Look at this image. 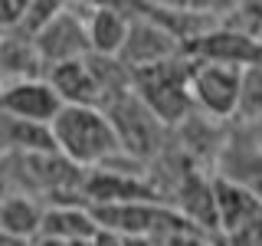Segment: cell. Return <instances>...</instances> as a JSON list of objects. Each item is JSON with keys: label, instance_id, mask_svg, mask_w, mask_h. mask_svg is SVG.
<instances>
[{"label": "cell", "instance_id": "1", "mask_svg": "<svg viewBox=\"0 0 262 246\" xmlns=\"http://www.w3.org/2000/svg\"><path fill=\"white\" fill-rule=\"evenodd\" d=\"M49 135H53L56 154L79 171H98L121 154L118 138L102 109L62 105L56 118L49 121Z\"/></svg>", "mask_w": 262, "mask_h": 246}, {"label": "cell", "instance_id": "2", "mask_svg": "<svg viewBox=\"0 0 262 246\" xmlns=\"http://www.w3.org/2000/svg\"><path fill=\"white\" fill-rule=\"evenodd\" d=\"M187 76H190V59L180 56V59H170V63L131 69L128 72V89L141 98V105L164 128L174 131L177 125H184L193 115Z\"/></svg>", "mask_w": 262, "mask_h": 246}, {"label": "cell", "instance_id": "3", "mask_svg": "<svg viewBox=\"0 0 262 246\" xmlns=\"http://www.w3.org/2000/svg\"><path fill=\"white\" fill-rule=\"evenodd\" d=\"M102 112L108 118V125L118 138V148L121 154L131 161H138L141 168H147L151 161H158L167 148V135L170 131L154 118L151 112L141 105V98L135 92H118V95H108L102 102Z\"/></svg>", "mask_w": 262, "mask_h": 246}, {"label": "cell", "instance_id": "4", "mask_svg": "<svg viewBox=\"0 0 262 246\" xmlns=\"http://www.w3.org/2000/svg\"><path fill=\"white\" fill-rule=\"evenodd\" d=\"M239 72L229 66H213V63H193L190 59V89L193 112H200L210 121H233L236 118V102H239Z\"/></svg>", "mask_w": 262, "mask_h": 246}, {"label": "cell", "instance_id": "5", "mask_svg": "<svg viewBox=\"0 0 262 246\" xmlns=\"http://www.w3.org/2000/svg\"><path fill=\"white\" fill-rule=\"evenodd\" d=\"M33 53L43 69L72 59H85L89 56V39H85V13H76L72 4H62L56 16L46 23L36 36L30 39Z\"/></svg>", "mask_w": 262, "mask_h": 246}, {"label": "cell", "instance_id": "6", "mask_svg": "<svg viewBox=\"0 0 262 246\" xmlns=\"http://www.w3.org/2000/svg\"><path fill=\"white\" fill-rule=\"evenodd\" d=\"M184 56L193 63H213V66H229V69H249L262 66V46L256 36L239 33L233 27H210L207 33L184 46Z\"/></svg>", "mask_w": 262, "mask_h": 246}, {"label": "cell", "instance_id": "7", "mask_svg": "<svg viewBox=\"0 0 262 246\" xmlns=\"http://www.w3.org/2000/svg\"><path fill=\"white\" fill-rule=\"evenodd\" d=\"M128 10H131V27H128V39H125L121 56H118L128 72L144 69V66H158V63H170V59L184 56V46L161 23H154L151 16L138 13L135 7H128Z\"/></svg>", "mask_w": 262, "mask_h": 246}, {"label": "cell", "instance_id": "8", "mask_svg": "<svg viewBox=\"0 0 262 246\" xmlns=\"http://www.w3.org/2000/svg\"><path fill=\"white\" fill-rule=\"evenodd\" d=\"M170 200H174V203H167V207L184 220L187 230L203 233V236L216 233L213 174H207V171H200V168H187L184 177H180L177 184H174V191H170Z\"/></svg>", "mask_w": 262, "mask_h": 246}, {"label": "cell", "instance_id": "9", "mask_svg": "<svg viewBox=\"0 0 262 246\" xmlns=\"http://www.w3.org/2000/svg\"><path fill=\"white\" fill-rule=\"evenodd\" d=\"M210 174L233 180L236 187H243L246 194H252L262 203V151L252 145V138L246 131H236L223 141V148L213 158Z\"/></svg>", "mask_w": 262, "mask_h": 246}, {"label": "cell", "instance_id": "10", "mask_svg": "<svg viewBox=\"0 0 262 246\" xmlns=\"http://www.w3.org/2000/svg\"><path fill=\"white\" fill-rule=\"evenodd\" d=\"M59 109H62L59 95L49 89V82L43 76L4 82L0 86V115H10V118H20V121H36V125H49Z\"/></svg>", "mask_w": 262, "mask_h": 246}, {"label": "cell", "instance_id": "11", "mask_svg": "<svg viewBox=\"0 0 262 246\" xmlns=\"http://www.w3.org/2000/svg\"><path fill=\"white\" fill-rule=\"evenodd\" d=\"M128 27H131V10L125 4H89L85 13L89 56L118 59L121 46L128 39Z\"/></svg>", "mask_w": 262, "mask_h": 246}, {"label": "cell", "instance_id": "12", "mask_svg": "<svg viewBox=\"0 0 262 246\" xmlns=\"http://www.w3.org/2000/svg\"><path fill=\"white\" fill-rule=\"evenodd\" d=\"M213 203H216V233H223L226 240L246 230L262 213V203L252 194L216 174H213Z\"/></svg>", "mask_w": 262, "mask_h": 246}, {"label": "cell", "instance_id": "13", "mask_svg": "<svg viewBox=\"0 0 262 246\" xmlns=\"http://www.w3.org/2000/svg\"><path fill=\"white\" fill-rule=\"evenodd\" d=\"M43 79L49 82V89L59 95L62 105H89V109H102V89H98V82L92 79L85 59L49 66Z\"/></svg>", "mask_w": 262, "mask_h": 246}, {"label": "cell", "instance_id": "14", "mask_svg": "<svg viewBox=\"0 0 262 246\" xmlns=\"http://www.w3.org/2000/svg\"><path fill=\"white\" fill-rule=\"evenodd\" d=\"M43 223V203L27 194H4L0 197V233L33 243Z\"/></svg>", "mask_w": 262, "mask_h": 246}, {"label": "cell", "instance_id": "15", "mask_svg": "<svg viewBox=\"0 0 262 246\" xmlns=\"http://www.w3.org/2000/svg\"><path fill=\"white\" fill-rule=\"evenodd\" d=\"M98 233L92 217L85 207H43V223H39L36 236L46 240H59V243H72V240H92Z\"/></svg>", "mask_w": 262, "mask_h": 246}, {"label": "cell", "instance_id": "16", "mask_svg": "<svg viewBox=\"0 0 262 246\" xmlns=\"http://www.w3.org/2000/svg\"><path fill=\"white\" fill-rule=\"evenodd\" d=\"M236 121L256 125L262 121V66H249L239 72V102H236Z\"/></svg>", "mask_w": 262, "mask_h": 246}, {"label": "cell", "instance_id": "17", "mask_svg": "<svg viewBox=\"0 0 262 246\" xmlns=\"http://www.w3.org/2000/svg\"><path fill=\"white\" fill-rule=\"evenodd\" d=\"M27 13V0H0V33H16Z\"/></svg>", "mask_w": 262, "mask_h": 246}, {"label": "cell", "instance_id": "18", "mask_svg": "<svg viewBox=\"0 0 262 246\" xmlns=\"http://www.w3.org/2000/svg\"><path fill=\"white\" fill-rule=\"evenodd\" d=\"M229 246H262V213L246 230H239L236 236H229Z\"/></svg>", "mask_w": 262, "mask_h": 246}, {"label": "cell", "instance_id": "19", "mask_svg": "<svg viewBox=\"0 0 262 246\" xmlns=\"http://www.w3.org/2000/svg\"><path fill=\"white\" fill-rule=\"evenodd\" d=\"M164 246H216V243L203 233H193V230H177L164 240Z\"/></svg>", "mask_w": 262, "mask_h": 246}, {"label": "cell", "instance_id": "20", "mask_svg": "<svg viewBox=\"0 0 262 246\" xmlns=\"http://www.w3.org/2000/svg\"><path fill=\"white\" fill-rule=\"evenodd\" d=\"M92 246H125V240H121V236H112V233H102V230H98V233L92 236Z\"/></svg>", "mask_w": 262, "mask_h": 246}]
</instances>
